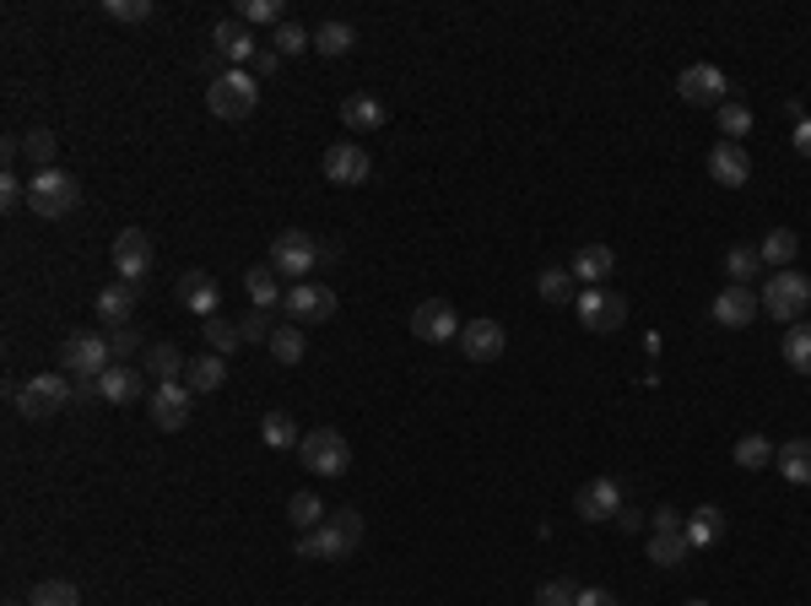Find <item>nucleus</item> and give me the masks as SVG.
Listing matches in <instances>:
<instances>
[{
	"label": "nucleus",
	"instance_id": "bf43d9fd",
	"mask_svg": "<svg viewBox=\"0 0 811 606\" xmlns=\"http://www.w3.org/2000/svg\"><path fill=\"white\" fill-rule=\"evenodd\" d=\"M687 606H709V602H687Z\"/></svg>",
	"mask_w": 811,
	"mask_h": 606
},
{
	"label": "nucleus",
	"instance_id": "c85d7f7f",
	"mask_svg": "<svg viewBox=\"0 0 811 606\" xmlns=\"http://www.w3.org/2000/svg\"><path fill=\"white\" fill-rule=\"evenodd\" d=\"M568 271H573L579 282H590V287H601V282H606V276L617 271V255H612L606 244H584V250L573 255V266H568Z\"/></svg>",
	"mask_w": 811,
	"mask_h": 606
},
{
	"label": "nucleus",
	"instance_id": "a18cd8bd",
	"mask_svg": "<svg viewBox=\"0 0 811 606\" xmlns=\"http://www.w3.org/2000/svg\"><path fill=\"white\" fill-rule=\"evenodd\" d=\"M720 131H725V141H742V135L752 131V109H747V103L725 98V103H720Z\"/></svg>",
	"mask_w": 811,
	"mask_h": 606
},
{
	"label": "nucleus",
	"instance_id": "423d86ee",
	"mask_svg": "<svg viewBox=\"0 0 811 606\" xmlns=\"http://www.w3.org/2000/svg\"><path fill=\"white\" fill-rule=\"evenodd\" d=\"M81 201V185H76V174H61V168H33V179H28V211L33 217H70Z\"/></svg>",
	"mask_w": 811,
	"mask_h": 606
},
{
	"label": "nucleus",
	"instance_id": "72a5a7b5",
	"mask_svg": "<svg viewBox=\"0 0 811 606\" xmlns=\"http://www.w3.org/2000/svg\"><path fill=\"white\" fill-rule=\"evenodd\" d=\"M287 520H293V531L304 537V531H314V526H325L330 515H325L319 493H309V487H304V493H293V498H287Z\"/></svg>",
	"mask_w": 811,
	"mask_h": 606
},
{
	"label": "nucleus",
	"instance_id": "a211bd4d",
	"mask_svg": "<svg viewBox=\"0 0 811 606\" xmlns=\"http://www.w3.org/2000/svg\"><path fill=\"white\" fill-rule=\"evenodd\" d=\"M412 337L417 341H460V315H454V304H443V298L417 304V309H412Z\"/></svg>",
	"mask_w": 811,
	"mask_h": 606
},
{
	"label": "nucleus",
	"instance_id": "b1692460",
	"mask_svg": "<svg viewBox=\"0 0 811 606\" xmlns=\"http://www.w3.org/2000/svg\"><path fill=\"white\" fill-rule=\"evenodd\" d=\"M92 385H98V401H109V406H130V401H141V396H146L141 374L125 368V363H114V368H109V374H98Z\"/></svg>",
	"mask_w": 811,
	"mask_h": 606
},
{
	"label": "nucleus",
	"instance_id": "58836bf2",
	"mask_svg": "<svg viewBox=\"0 0 811 606\" xmlns=\"http://www.w3.org/2000/svg\"><path fill=\"white\" fill-rule=\"evenodd\" d=\"M244 27H254V22H265V27H282L287 22V5L282 0H239V11H233Z\"/></svg>",
	"mask_w": 811,
	"mask_h": 606
},
{
	"label": "nucleus",
	"instance_id": "e433bc0d",
	"mask_svg": "<svg viewBox=\"0 0 811 606\" xmlns=\"http://www.w3.org/2000/svg\"><path fill=\"white\" fill-rule=\"evenodd\" d=\"M200 337H206V346H211L217 357H233V352L244 346V337H239V320H222V315H211Z\"/></svg>",
	"mask_w": 811,
	"mask_h": 606
},
{
	"label": "nucleus",
	"instance_id": "8fccbe9b",
	"mask_svg": "<svg viewBox=\"0 0 811 606\" xmlns=\"http://www.w3.org/2000/svg\"><path fill=\"white\" fill-rule=\"evenodd\" d=\"M579 602V591L568 585V580H547L541 591H536V606H573Z\"/></svg>",
	"mask_w": 811,
	"mask_h": 606
},
{
	"label": "nucleus",
	"instance_id": "603ef678",
	"mask_svg": "<svg viewBox=\"0 0 811 606\" xmlns=\"http://www.w3.org/2000/svg\"><path fill=\"white\" fill-rule=\"evenodd\" d=\"M17 201H28V185H22L17 174H6V179H0V206H17Z\"/></svg>",
	"mask_w": 811,
	"mask_h": 606
},
{
	"label": "nucleus",
	"instance_id": "c9c22d12",
	"mask_svg": "<svg viewBox=\"0 0 811 606\" xmlns=\"http://www.w3.org/2000/svg\"><path fill=\"white\" fill-rule=\"evenodd\" d=\"M774 455H779V450L768 444V433H742V439H736V466H742V472H768Z\"/></svg>",
	"mask_w": 811,
	"mask_h": 606
},
{
	"label": "nucleus",
	"instance_id": "c03bdc74",
	"mask_svg": "<svg viewBox=\"0 0 811 606\" xmlns=\"http://www.w3.org/2000/svg\"><path fill=\"white\" fill-rule=\"evenodd\" d=\"M757 271H763V261H757V250H747V244H736V250L725 255V276H731L736 287H752Z\"/></svg>",
	"mask_w": 811,
	"mask_h": 606
},
{
	"label": "nucleus",
	"instance_id": "bb28decb",
	"mask_svg": "<svg viewBox=\"0 0 811 606\" xmlns=\"http://www.w3.org/2000/svg\"><path fill=\"white\" fill-rule=\"evenodd\" d=\"M244 293H250V309H282L287 282H282L271 266H250L244 271Z\"/></svg>",
	"mask_w": 811,
	"mask_h": 606
},
{
	"label": "nucleus",
	"instance_id": "4be33fe9",
	"mask_svg": "<svg viewBox=\"0 0 811 606\" xmlns=\"http://www.w3.org/2000/svg\"><path fill=\"white\" fill-rule=\"evenodd\" d=\"M141 363H146V374H152L157 385H179L189 357L174 346V341H146V346H141Z\"/></svg>",
	"mask_w": 811,
	"mask_h": 606
},
{
	"label": "nucleus",
	"instance_id": "4d7b16f0",
	"mask_svg": "<svg viewBox=\"0 0 811 606\" xmlns=\"http://www.w3.org/2000/svg\"><path fill=\"white\" fill-rule=\"evenodd\" d=\"M276 66H282V55H276V49H260V55H254V76H271Z\"/></svg>",
	"mask_w": 811,
	"mask_h": 606
},
{
	"label": "nucleus",
	"instance_id": "9b49d317",
	"mask_svg": "<svg viewBox=\"0 0 811 606\" xmlns=\"http://www.w3.org/2000/svg\"><path fill=\"white\" fill-rule=\"evenodd\" d=\"M325 179L330 185H369L374 179V157H369V146H358V141H336L330 152H325Z\"/></svg>",
	"mask_w": 811,
	"mask_h": 606
},
{
	"label": "nucleus",
	"instance_id": "39448f33",
	"mask_svg": "<svg viewBox=\"0 0 811 606\" xmlns=\"http://www.w3.org/2000/svg\"><path fill=\"white\" fill-rule=\"evenodd\" d=\"M265 266L276 271L287 287L309 282V271L319 266V239H314V233H304V228H282V233L271 239V255H265Z\"/></svg>",
	"mask_w": 811,
	"mask_h": 606
},
{
	"label": "nucleus",
	"instance_id": "cd10ccee",
	"mask_svg": "<svg viewBox=\"0 0 811 606\" xmlns=\"http://www.w3.org/2000/svg\"><path fill=\"white\" fill-rule=\"evenodd\" d=\"M796 255H801V233H796V228H768L763 244H757V261L774 266V271H790Z\"/></svg>",
	"mask_w": 811,
	"mask_h": 606
},
{
	"label": "nucleus",
	"instance_id": "dca6fc26",
	"mask_svg": "<svg viewBox=\"0 0 811 606\" xmlns=\"http://www.w3.org/2000/svg\"><path fill=\"white\" fill-rule=\"evenodd\" d=\"M573 509H579V520H617V509H623V487L612 482V476H590L579 493H573Z\"/></svg>",
	"mask_w": 811,
	"mask_h": 606
},
{
	"label": "nucleus",
	"instance_id": "6e6d98bb",
	"mask_svg": "<svg viewBox=\"0 0 811 606\" xmlns=\"http://www.w3.org/2000/svg\"><path fill=\"white\" fill-rule=\"evenodd\" d=\"M790 141H796V152H801V157H811V114H807V120H796Z\"/></svg>",
	"mask_w": 811,
	"mask_h": 606
},
{
	"label": "nucleus",
	"instance_id": "c756f323",
	"mask_svg": "<svg viewBox=\"0 0 811 606\" xmlns=\"http://www.w3.org/2000/svg\"><path fill=\"white\" fill-rule=\"evenodd\" d=\"M774 466H779V476H785V482L811 487V439H790V444H779Z\"/></svg>",
	"mask_w": 811,
	"mask_h": 606
},
{
	"label": "nucleus",
	"instance_id": "2f4dec72",
	"mask_svg": "<svg viewBox=\"0 0 811 606\" xmlns=\"http://www.w3.org/2000/svg\"><path fill=\"white\" fill-rule=\"evenodd\" d=\"M352 44H358V33H352V22H325L319 33H314V49L325 55V60H341V55H352Z\"/></svg>",
	"mask_w": 811,
	"mask_h": 606
},
{
	"label": "nucleus",
	"instance_id": "a878e982",
	"mask_svg": "<svg viewBox=\"0 0 811 606\" xmlns=\"http://www.w3.org/2000/svg\"><path fill=\"white\" fill-rule=\"evenodd\" d=\"M390 120V109L379 103L374 92H352V98H341V125L347 131H379Z\"/></svg>",
	"mask_w": 811,
	"mask_h": 606
},
{
	"label": "nucleus",
	"instance_id": "4468645a",
	"mask_svg": "<svg viewBox=\"0 0 811 606\" xmlns=\"http://www.w3.org/2000/svg\"><path fill=\"white\" fill-rule=\"evenodd\" d=\"M677 92H682V103H692V109H720L725 92H731V81H725L720 66H687L677 76Z\"/></svg>",
	"mask_w": 811,
	"mask_h": 606
},
{
	"label": "nucleus",
	"instance_id": "13d9d810",
	"mask_svg": "<svg viewBox=\"0 0 811 606\" xmlns=\"http://www.w3.org/2000/svg\"><path fill=\"white\" fill-rule=\"evenodd\" d=\"M617 531H638V509H617Z\"/></svg>",
	"mask_w": 811,
	"mask_h": 606
},
{
	"label": "nucleus",
	"instance_id": "9d476101",
	"mask_svg": "<svg viewBox=\"0 0 811 606\" xmlns=\"http://www.w3.org/2000/svg\"><path fill=\"white\" fill-rule=\"evenodd\" d=\"M282 309H287L293 326H325V320H336V287H325V282H298V287H287Z\"/></svg>",
	"mask_w": 811,
	"mask_h": 606
},
{
	"label": "nucleus",
	"instance_id": "0eeeda50",
	"mask_svg": "<svg viewBox=\"0 0 811 606\" xmlns=\"http://www.w3.org/2000/svg\"><path fill=\"white\" fill-rule=\"evenodd\" d=\"M109 368H114V346H109V337L76 331V337L61 346V374H70L76 385H81V379H98V374H109Z\"/></svg>",
	"mask_w": 811,
	"mask_h": 606
},
{
	"label": "nucleus",
	"instance_id": "de8ad7c7",
	"mask_svg": "<svg viewBox=\"0 0 811 606\" xmlns=\"http://www.w3.org/2000/svg\"><path fill=\"white\" fill-rule=\"evenodd\" d=\"M239 337H244V346H250V341H265V346H271V337H276V326H271V309H250V315L239 320Z\"/></svg>",
	"mask_w": 811,
	"mask_h": 606
},
{
	"label": "nucleus",
	"instance_id": "79ce46f5",
	"mask_svg": "<svg viewBox=\"0 0 811 606\" xmlns=\"http://www.w3.org/2000/svg\"><path fill=\"white\" fill-rule=\"evenodd\" d=\"M536 293H541L547 304H573V271L547 266L541 276H536Z\"/></svg>",
	"mask_w": 811,
	"mask_h": 606
},
{
	"label": "nucleus",
	"instance_id": "412c9836",
	"mask_svg": "<svg viewBox=\"0 0 811 606\" xmlns=\"http://www.w3.org/2000/svg\"><path fill=\"white\" fill-rule=\"evenodd\" d=\"M460 346H465V357H471V363H493V357H503L508 337H503L498 320H471V326L460 331Z\"/></svg>",
	"mask_w": 811,
	"mask_h": 606
},
{
	"label": "nucleus",
	"instance_id": "f03ea898",
	"mask_svg": "<svg viewBox=\"0 0 811 606\" xmlns=\"http://www.w3.org/2000/svg\"><path fill=\"white\" fill-rule=\"evenodd\" d=\"M206 109L217 114V120H228V125H239V120H250L254 109H260V87H254L250 70L228 66L222 76H211L206 81Z\"/></svg>",
	"mask_w": 811,
	"mask_h": 606
},
{
	"label": "nucleus",
	"instance_id": "ddd939ff",
	"mask_svg": "<svg viewBox=\"0 0 811 606\" xmlns=\"http://www.w3.org/2000/svg\"><path fill=\"white\" fill-rule=\"evenodd\" d=\"M152 261H157L152 233L146 228H120V239H114V271H120V282H146Z\"/></svg>",
	"mask_w": 811,
	"mask_h": 606
},
{
	"label": "nucleus",
	"instance_id": "4c0bfd02",
	"mask_svg": "<svg viewBox=\"0 0 811 606\" xmlns=\"http://www.w3.org/2000/svg\"><path fill=\"white\" fill-rule=\"evenodd\" d=\"M304 352H309V341H304V326H276V337H271V357L276 363H304Z\"/></svg>",
	"mask_w": 811,
	"mask_h": 606
},
{
	"label": "nucleus",
	"instance_id": "09e8293b",
	"mask_svg": "<svg viewBox=\"0 0 811 606\" xmlns=\"http://www.w3.org/2000/svg\"><path fill=\"white\" fill-rule=\"evenodd\" d=\"M22 152H28L39 168H55V135L50 131H28L22 135Z\"/></svg>",
	"mask_w": 811,
	"mask_h": 606
},
{
	"label": "nucleus",
	"instance_id": "f257e3e1",
	"mask_svg": "<svg viewBox=\"0 0 811 606\" xmlns=\"http://www.w3.org/2000/svg\"><path fill=\"white\" fill-rule=\"evenodd\" d=\"M363 547V515L358 509H336L325 526H314L298 537V558L304 563H341Z\"/></svg>",
	"mask_w": 811,
	"mask_h": 606
},
{
	"label": "nucleus",
	"instance_id": "473e14b6",
	"mask_svg": "<svg viewBox=\"0 0 811 606\" xmlns=\"http://www.w3.org/2000/svg\"><path fill=\"white\" fill-rule=\"evenodd\" d=\"M260 439H265V450H298L304 439H298V422L287 417V411H265L260 417Z\"/></svg>",
	"mask_w": 811,
	"mask_h": 606
},
{
	"label": "nucleus",
	"instance_id": "7ed1b4c3",
	"mask_svg": "<svg viewBox=\"0 0 811 606\" xmlns=\"http://www.w3.org/2000/svg\"><path fill=\"white\" fill-rule=\"evenodd\" d=\"M11 401H17V411H22L28 422H50V417H61L65 406L76 401V385H70V374L55 368V374H39V379L17 385Z\"/></svg>",
	"mask_w": 811,
	"mask_h": 606
},
{
	"label": "nucleus",
	"instance_id": "864d4df0",
	"mask_svg": "<svg viewBox=\"0 0 811 606\" xmlns=\"http://www.w3.org/2000/svg\"><path fill=\"white\" fill-rule=\"evenodd\" d=\"M649 526H655V531H687V520L677 515V509H655V515H649Z\"/></svg>",
	"mask_w": 811,
	"mask_h": 606
},
{
	"label": "nucleus",
	"instance_id": "a19ab883",
	"mask_svg": "<svg viewBox=\"0 0 811 606\" xmlns=\"http://www.w3.org/2000/svg\"><path fill=\"white\" fill-rule=\"evenodd\" d=\"M271 49H276L282 60H287V55H304V49H314V33H304V27H298V22L287 16V22H282V27L271 33Z\"/></svg>",
	"mask_w": 811,
	"mask_h": 606
},
{
	"label": "nucleus",
	"instance_id": "37998d69",
	"mask_svg": "<svg viewBox=\"0 0 811 606\" xmlns=\"http://www.w3.org/2000/svg\"><path fill=\"white\" fill-rule=\"evenodd\" d=\"M28 606H81V591L70 580H44V585H33V602Z\"/></svg>",
	"mask_w": 811,
	"mask_h": 606
},
{
	"label": "nucleus",
	"instance_id": "7c9ffc66",
	"mask_svg": "<svg viewBox=\"0 0 811 606\" xmlns=\"http://www.w3.org/2000/svg\"><path fill=\"white\" fill-rule=\"evenodd\" d=\"M720 537H725V509H720V504H698V509L687 515V541H692V547H714Z\"/></svg>",
	"mask_w": 811,
	"mask_h": 606
},
{
	"label": "nucleus",
	"instance_id": "aec40b11",
	"mask_svg": "<svg viewBox=\"0 0 811 606\" xmlns=\"http://www.w3.org/2000/svg\"><path fill=\"white\" fill-rule=\"evenodd\" d=\"M757 315H763V298H757L752 287H736V282H731V287L714 298V320H720V326H731V331L752 326Z\"/></svg>",
	"mask_w": 811,
	"mask_h": 606
},
{
	"label": "nucleus",
	"instance_id": "ea45409f",
	"mask_svg": "<svg viewBox=\"0 0 811 606\" xmlns=\"http://www.w3.org/2000/svg\"><path fill=\"white\" fill-rule=\"evenodd\" d=\"M785 363H790L796 374H807V379H811V320L790 326V337H785Z\"/></svg>",
	"mask_w": 811,
	"mask_h": 606
},
{
	"label": "nucleus",
	"instance_id": "3c124183",
	"mask_svg": "<svg viewBox=\"0 0 811 606\" xmlns=\"http://www.w3.org/2000/svg\"><path fill=\"white\" fill-rule=\"evenodd\" d=\"M109 346H114V363H120V357H130V352H135V346H146V341H141L135 326H125V331H109Z\"/></svg>",
	"mask_w": 811,
	"mask_h": 606
},
{
	"label": "nucleus",
	"instance_id": "2eb2a0df",
	"mask_svg": "<svg viewBox=\"0 0 811 606\" xmlns=\"http://www.w3.org/2000/svg\"><path fill=\"white\" fill-rule=\"evenodd\" d=\"M211 49L228 60V66H254V55H260V38H254V27H244L239 16H222L217 27H211Z\"/></svg>",
	"mask_w": 811,
	"mask_h": 606
},
{
	"label": "nucleus",
	"instance_id": "49530a36",
	"mask_svg": "<svg viewBox=\"0 0 811 606\" xmlns=\"http://www.w3.org/2000/svg\"><path fill=\"white\" fill-rule=\"evenodd\" d=\"M152 11H157L152 0H103V16L109 22H146Z\"/></svg>",
	"mask_w": 811,
	"mask_h": 606
},
{
	"label": "nucleus",
	"instance_id": "393cba45",
	"mask_svg": "<svg viewBox=\"0 0 811 606\" xmlns=\"http://www.w3.org/2000/svg\"><path fill=\"white\" fill-rule=\"evenodd\" d=\"M185 385L195 396H211V390H222L228 385V357H217V352H200V357H189L185 363Z\"/></svg>",
	"mask_w": 811,
	"mask_h": 606
},
{
	"label": "nucleus",
	"instance_id": "f8f14e48",
	"mask_svg": "<svg viewBox=\"0 0 811 606\" xmlns=\"http://www.w3.org/2000/svg\"><path fill=\"white\" fill-rule=\"evenodd\" d=\"M146 411H152V422L163 433H179L189 422V411H195V390H189L185 379L179 385H157V390H146Z\"/></svg>",
	"mask_w": 811,
	"mask_h": 606
},
{
	"label": "nucleus",
	"instance_id": "1a4fd4ad",
	"mask_svg": "<svg viewBox=\"0 0 811 606\" xmlns=\"http://www.w3.org/2000/svg\"><path fill=\"white\" fill-rule=\"evenodd\" d=\"M298 461H304L314 476H341L352 466V444H347V433H336V428H314V433H304V444H298Z\"/></svg>",
	"mask_w": 811,
	"mask_h": 606
},
{
	"label": "nucleus",
	"instance_id": "6ab92c4d",
	"mask_svg": "<svg viewBox=\"0 0 811 606\" xmlns=\"http://www.w3.org/2000/svg\"><path fill=\"white\" fill-rule=\"evenodd\" d=\"M135 304H141V282H109L103 293H98V320L109 326V331H125L130 315H135Z\"/></svg>",
	"mask_w": 811,
	"mask_h": 606
},
{
	"label": "nucleus",
	"instance_id": "5fc2aeb1",
	"mask_svg": "<svg viewBox=\"0 0 811 606\" xmlns=\"http://www.w3.org/2000/svg\"><path fill=\"white\" fill-rule=\"evenodd\" d=\"M573 606H617V596L612 591H601V585H590V591H579V602Z\"/></svg>",
	"mask_w": 811,
	"mask_h": 606
},
{
	"label": "nucleus",
	"instance_id": "052dcab7",
	"mask_svg": "<svg viewBox=\"0 0 811 606\" xmlns=\"http://www.w3.org/2000/svg\"><path fill=\"white\" fill-rule=\"evenodd\" d=\"M6 606H22V602H6Z\"/></svg>",
	"mask_w": 811,
	"mask_h": 606
},
{
	"label": "nucleus",
	"instance_id": "6e6552de",
	"mask_svg": "<svg viewBox=\"0 0 811 606\" xmlns=\"http://www.w3.org/2000/svg\"><path fill=\"white\" fill-rule=\"evenodd\" d=\"M573 315H579L584 331L612 337V331H623L627 326V298L623 293H612V287H584V293L573 298Z\"/></svg>",
	"mask_w": 811,
	"mask_h": 606
},
{
	"label": "nucleus",
	"instance_id": "f704fd0d",
	"mask_svg": "<svg viewBox=\"0 0 811 606\" xmlns=\"http://www.w3.org/2000/svg\"><path fill=\"white\" fill-rule=\"evenodd\" d=\"M687 552H692L687 531H655V537H649V563H660V569H677V563H687Z\"/></svg>",
	"mask_w": 811,
	"mask_h": 606
},
{
	"label": "nucleus",
	"instance_id": "f3484780",
	"mask_svg": "<svg viewBox=\"0 0 811 606\" xmlns=\"http://www.w3.org/2000/svg\"><path fill=\"white\" fill-rule=\"evenodd\" d=\"M709 179H714V185H725V190H742V185H747V179H752V157L742 152V141H725V135H720V141L709 146Z\"/></svg>",
	"mask_w": 811,
	"mask_h": 606
},
{
	"label": "nucleus",
	"instance_id": "5701e85b",
	"mask_svg": "<svg viewBox=\"0 0 811 606\" xmlns=\"http://www.w3.org/2000/svg\"><path fill=\"white\" fill-rule=\"evenodd\" d=\"M179 304H185L189 315L211 320V315H217V304H222L217 276H206V271H185V276H179Z\"/></svg>",
	"mask_w": 811,
	"mask_h": 606
},
{
	"label": "nucleus",
	"instance_id": "20e7f679",
	"mask_svg": "<svg viewBox=\"0 0 811 606\" xmlns=\"http://www.w3.org/2000/svg\"><path fill=\"white\" fill-rule=\"evenodd\" d=\"M763 298V315L768 320H779V326H801L811 309V276H801V271H774L768 276V287L757 293Z\"/></svg>",
	"mask_w": 811,
	"mask_h": 606
}]
</instances>
